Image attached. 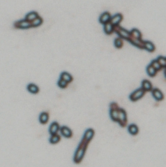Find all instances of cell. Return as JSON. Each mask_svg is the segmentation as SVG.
I'll return each mask as SVG.
<instances>
[{
    "label": "cell",
    "mask_w": 166,
    "mask_h": 167,
    "mask_svg": "<svg viewBox=\"0 0 166 167\" xmlns=\"http://www.w3.org/2000/svg\"><path fill=\"white\" fill-rule=\"evenodd\" d=\"M14 26L15 28L18 29H28L32 28L31 23L27 21L25 18L16 21L14 23Z\"/></svg>",
    "instance_id": "5"
},
{
    "label": "cell",
    "mask_w": 166,
    "mask_h": 167,
    "mask_svg": "<svg viewBox=\"0 0 166 167\" xmlns=\"http://www.w3.org/2000/svg\"><path fill=\"white\" fill-rule=\"evenodd\" d=\"M152 95L154 98L158 101H162L164 99V95L159 89H154L152 90Z\"/></svg>",
    "instance_id": "13"
},
{
    "label": "cell",
    "mask_w": 166,
    "mask_h": 167,
    "mask_svg": "<svg viewBox=\"0 0 166 167\" xmlns=\"http://www.w3.org/2000/svg\"><path fill=\"white\" fill-rule=\"evenodd\" d=\"M114 46L116 48H121L123 46V41L121 38H116L114 41Z\"/></svg>",
    "instance_id": "26"
},
{
    "label": "cell",
    "mask_w": 166,
    "mask_h": 167,
    "mask_svg": "<svg viewBox=\"0 0 166 167\" xmlns=\"http://www.w3.org/2000/svg\"><path fill=\"white\" fill-rule=\"evenodd\" d=\"M141 88L146 92L152 91L153 90L152 85L149 80H144L142 81Z\"/></svg>",
    "instance_id": "17"
},
{
    "label": "cell",
    "mask_w": 166,
    "mask_h": 167,
    "mask_svg": "<svg viewBox=\"0 0 166 167\" xmlns=\"http://www.w3.org/2000/svg\"><path fill=\"white\" fill-rule=\"evenodd\" d=\"M40 16L38 15V13L37 12L32 11L27 13L25 17V19L27 21L32 23L34 20H35L37 18H38Z\"/></svg>",
    "instance_id": "15"
},
{
    "label": "cell",
    "mask_w": 166,
    "mask_h": 167,
    "mask_svg": "<svg viewBox=\"0 0 166 167\" xmlns=\"http://www.w3.org/2000/svg\"><path fill=\"white\" fill-rule=\"evenodd\" d=\"M123 19V15L120 13H118L115 15L114 16L111 17L110 23L114 27L117 26H119V24L122 21Z\"/></svg>",
    "instance_id": "10"
},
{
    "label": "cell",
    "mask_w": 166,
    "mask_h": 167,
    "mask_svg": "<svg viewBox=\"0 0 166 167\" xmlns=\"http://www.w3.org/2000/svg\"><path fill=\"white\" fill-rule=\"evenodd\" d=\"M49 120V114L46 112H42L39 115L38 121L40 124L45 125L47 124Z\"/></svg>",
    "instance_id": "12"
},
{
    "label": "cell",
    "mask_w": 166,
    "mask_h": 167,
    "mask_svg": "<svg viewBox=\"0 0 166 167\" xmlns=\"http://www.w3.org/2000/svg\"><path fill=\"white\" fill-rule=\"evenodd\" d=\"M61 139V138L60 135H59L58 134H57L55 135L51 136L49 139V141L51 144H56L60 141Z\"/></svg>",
    "instance_id": "19"
},
{
    "label": "cell",
    "mask_w": 166,
    "mask_h": 167,
    "mask_svg": "<svg viewBox=\"0 0 166 167\" xmlns=\"http://www.w3.org/2000/svg\"><path fill=\"white\" fill-rule=\"evenodd\" d=\"M157 71L153 67L152 65L150 64L147 68V72L148 75L150 77H154L155 76Z\"/></svg>",
    "instance_id": "23"
},
{
    "label": "cell",
    "mask_w": 166,
    "mask_h": 167,
    "mask_svg": "<svg viewBox=\"0 0 166 167\" xmlns=\"http://www.w3.org/2000/svg\"><path fill=\"white\" fill-rule=\"evenodd\" d=\"M60 78L62 79L69 84L73 81V77L67 72H63L61 73Z\"/></svg>",
    "instance_id": "18"
},
{
    "label": "cell",
    "mask_w": 166,
    "mask_h": 167,
    "mask_svg": "<svg viewBox=\"0 0 166 167\" xmlns=\"http://www.w3.org/2000/svg\"><path fill=\"white\" fill-rule=\"evenodd\" d=\"M130 34H131L130 38L136 39H141L142 35L140 32L137 29H133L131 31H130Z\"/></svg>",
    "instance_id": "22"
},
{
    "label": "cell",
    "mask_w": 166,
    "mask_h": 167,
    "mask_svg": "<svg viewBox=\"0 0 166 167\" xmlns=\"http://www.w3.org/2000/svg\"><path fill=\"white\" fill-rule=\"evenodd\" d=\"M104 32L107 35H110L114 32V26L111 24L110 22L104 24Z\"/></svg>",
    "instance_id": "20"
},
{
    "label": "cell",
    "mask_w": 166,
    "mask_h": 167,
    "mask_svg": "<svg viewBox=\"0 0 166 167\" xmlns=\"http://www.w3.org/2000/svg\"><path fill=\"white\" fill-rule=\"evenodd\" d=\"M165 76H166V70H165Z\"/></svg>",
    "instance_id": "29"
},
{
    "label": "cell",
    "mask_w": 166,
    "mask_h": 167,
    "mask_svg": "<svg viewBox=\"0 0 166 167\" xmlns=\"http://www.w3.org/2000/svg\"><path fill=\"white\" fill-rule=\"evenodd\" d=\"M27 90L31 94H37L40 92V88L38 86L33 84L30 83L27 86Z\"/></svg>",
    "instance_id": "14"
},
{
    "label": "cell",
    "mask_w": 166,
    "mask_h": 167,
    "mask_svg": "<svg viewBox=\"0 0 166 167\" xmlns=\"http://www.w3.org/2000/svg\"><path fill=\"white\" fill-rule=\"evenodd\" d=\"M120 107L115 102H112L109 105V116L111 120L113 122H118L119 110Z\"/></svg>",
    "instance_id": "2"
},
{
    "label": "cell",
    "mask_w": 166,
    "mask_h": 167,
    "mask_svg": "<svg viewBox=\"0 0 166 167\" xmlns=\"http://www.w3.org/2000/svg\"><path fill=\"white\" fill-rule=\"evenodd\" d=\"M69 83L63 80L62 79L59 78L57 82V85L61 89H64L68 87Z\"/></svg>",
    "instance_id": "25"
},
{
    "label": "cell",
    "mask_w": 166,
    "mask_h": 167,
    "mask_svg": "<svg viewBox=\"0 0 166 167\" xmlns=\"http://www.w3.org/2000/svg\"><path fill=\"white\" fill-rule=\"evenodd\" d=\"M95 135V131L92 128H89L87 129L83 135V139L86 140V141L90 142L94 138Z\"/></svg>",
    "instance_id": "8"
},
{
    "label": "cell",
    "mask_w": 166,
    "mask_h": 167,
    "mask_svg": "<svg viewBox=\"0 0 166 167\" xmlns=\"http://www.w3.org/2000/svg\"></svg>",
    "instance_id": "30"
},
{
    "label": "cell",
    "mask_w": 166,
    "mask_h": 167,
    "mask_svg": "<svg viewBox=\"0 0 166 167\" xmlns=\"http://www.w3.org/2000/svg\"><path fill=\"white\" fill-rule=\"evenodd\" d=\"M60 126L58 122H54L51 123L49 128V133L51 136L57 134L60 131Z\"/></svg>",
    "instance_id": "9"
},
{
    "label": "cell",
    "mask_w": 166,
    "mask_h": 167,
    "mask_svg": "<svg viewBox=\"0 0 166 167\" xmlns=\"http://www.w3.org/2000/svg\"><path fill=\"white\" fill-rule=\"evenodd\" d=\"M89 143L90 142L82 138L76 148L73 156V161L75 163L79 164L82 162Z\"/></svg>",
    "instance_id": "1"
},
{
    "label": "cell",
    "mask_w": 166,
    "mask_h": 167,
    "mask_svg": "<svg viewBox=\"0 0 166 167\" xmlns=\"http://www.w3.org/2000/svg\"><path fill=\"white\" fill-rule=\"evenodd\" d=\"M114 32L116 33L121 39H126L127 41H129L131 37L130 32L127 31L120 26L114 27Z\"/></svg>",
    "instance_id": "4"
},
{
    "label": "cell",
    "mask_w": 166,
    "mask_h": 167,
    "mask_svg": "<svg viewBox=\"0 0 166 167\" xmlns=\"http://www.w3.org/2000/svg\"><path fill=\"white\" fill-rule=\"evenodd\" d=\"M158 62H159L161 67L163 68H166V58L163 56H159L158 58L156 59Z\"/></svg>",
    "instance_id": "28"
},
{
    "label": "cell",
    "mask_w": 166,
    "mask_h": 167,
    "mask_svg": "<svg viewBox=\"0 0 166 167\" xmlns=\"http://www.w3.org/2000/svg\"><path fill=\"white\" fill-rule=\"evenodd\" d=\"M59 131L62 136L66 139H70L73 136V133L72 130L65 125L60 127Z\"/></svg>",
    "instance_id": "7"
},
{
    "label": "cell",
    "mask_w": 166,
    "mask_h": 167,
    "mask_svg": "<svg viewBox=\"0 0 166 167\" xmlns=\"http://www.w3.org/2000/svg\"><path fill=\"white\" fill-rule=\"evenodd\" d=\"M146 91L141 87L135 90L129 96V98L131 101L135 102L140 99L145 95Z\"/></svg>",
    "instance_id": "6"
},
{
    "label": "cell",
    "mask_w": 166,
    "mask_h": 167,
    "mask_svg": "<svg viewBox=\"0 0 166 167\" xmlns=\"http://www.w3.org/2000/svg\"><path fill=\"white\" fill-rule=\"evenodd\" d=\"M151 64L152 65L153 67L157 71L161 70L163 68L156 59L153 60L152 62H151Z\"/></svg>",
    "instance_id": "27"
},
{
    "label": "cell",
    "mask_w": 166,
    "mask_h": 167,
    "mask_svg": "<svg viewBox=\"0 0 166 167\" xmlns=\"http://www.w3.org/2000/svg\"><path fill=\"white\" fill-rule=\"evenodd\" d=\"M144 49L150 52H153L155 50V46L152 42L149 41H144Z\"/></svg>",
    "instance_id": "21"
},
{
    "label": "cell",
    "mask_w": 166,
    "mask_h": 167,
    "mask_svg": "<svg viewBox=\"0 0 166 167\" xmlns=\"http://www.w3.org/2000/svg\"><path fill=\"white\" fill-rule=\"evenodd\" d=\"M127 122H128V119H127L126 112L123 108H120L117 123L121 127L124 128L127 125Z\"/></svg>",
    "instance_id": "3"
},
{
    "label": "cell",
    "mask_w": 166,
    "mask_h": 167,
    "mask_svg": "<svg viewBox=\"0 0 166 167\" xmlns=\"http://www.w3.org/2000/svg\"><path fill=\"white\" fill-rule=\"evenodd\" d=\"M111 17V14L109 12H104L100 16L99 21L101 24L104 25L110 22Z\"/></svg>",
    "instance_id": "11"
},
{
    "label": "cell",
    "mask_w": 166,
    "mask_h": 167,
    "mask_svg": "<svg viewBox=\"0 0 166 167\" xmlns=\"http://www.w3.org/2000/svg\"><path fill=\"white\" fill-rule=\"evenodd\" d=\"M42 23H43V19L41 17L39 16L35 20H34V21H33L31 23V24H32L33 28V27H37L40 26L42 24Z\"/></svg>",
    "instance_id": "24"
},
{
    "label": "cell",
    "mask_w": 166,
    "mask_h": 167,
    "mask_svg": "<svg viewBox=\"0 0 166 167\" xmlns=\"http://www.w3.org/2000/svg\"><path fill=\"white\" fill-rule=\"evenodd\" d=\"M128 132L133 136H135L138 133L139 129L135 124H131L128 127Z\"/></svg>",
    "instance_id": "16"
}]
</instances>
